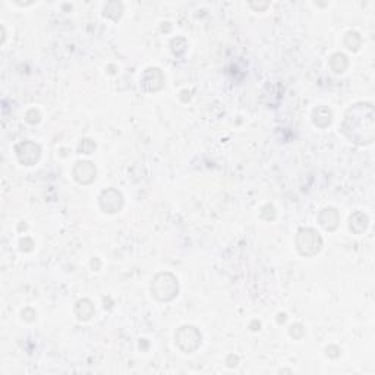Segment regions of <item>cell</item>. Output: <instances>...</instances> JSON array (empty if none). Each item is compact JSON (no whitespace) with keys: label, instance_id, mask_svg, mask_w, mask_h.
<instances>
[{"label":"cell","instance_id":"cell-1","mask_svg":"<svg viewBox=\"0 0 375 375\" xmlns=\"http://www.w3.org/2000/svg\"><path fill=\"white\" fill-rule=\"evenodd\" d=\"M151 292L160 302H169L178 295V280L170 273H161L154 278Z\"/></svg>","mask_w":375,"mask_h":375},{"label":"cell","instance_id":"cell-2","mask_svg":"<svg viewBox=\"0 0 375 375\" xmlns=\"http://www.w3.org/2000/svg\"><path fill=\"white\" fill-rule=\"evenodd\" d=\"M296 246L302 255L312 257L321 249L322 239L314 229H301L296 236Z\"/></svg>","mask_w":375,"mask_h":375},{"label":"cell","instance_id":"cell-3","mask_svg":"<svg viewBox=\"0 0 375 375\" xmlns=\"http://www.w3.org/2000/svg\"><path fill=\"white\" fill-rule=\"evenodd\" d=\"M176 342L183 352H194L201 345V334L192 325H183L176 333Z\"/></svg>","mask_w":375,"mask_h":375},{"label":"cell","instance_id":"cell-4","mask_svg":"<svg viewBox=\"0 0 375 375\" xmlns=\"http://www.w3.org/2000/svg\"><path fill=\"white\" fill-rule=\"evenodd\" d=\"M16 157H18V160L22 163V164H25V166H32V164H35L37 161H38V158H40V147L37 145V144H34V142H21L18 147H16Z\"/></svg>","mask_w":375,"mask_h":375},{"label":"cell","instance_id":"cell-5","mask_svg":"<svg viewBox=\"0 0 375 375\" xmlns=\"http://www.w3.org/2000/svg\"><path fill=\"white\" fill-rule=\"evenodd\" d=\"M100 205L106 213H116L122 209L123 198L120 192H117L116 189H109V191H104L100 196Z\"/></svg>","mask_w":375,"mask_h":375},{"label":"cell","instance_id":"cell-6","mask_svg":"<svg viewBox=\"0 0 375 375\" xmlns=\"http://www.w3.org/2000/svg\"><path fill=\"white\" fill-rule=\"evenodd\" d=\"M73 176L79 183H91L96 179V167L90 161H78L73 169Z\"/></svg>","mask_w":375,"mask_h":375},{"label":"cell","instance_id":"cell-7","mask_svg":"<svg viewBox=\"0 0 375 375\" xmlns=\"http://www.w3.org/2000/svg\"><path fill=\"white\" fill-rule=\"evenodd\" d=\"M320 223L327 230H334L339 224V213L334 209L322 210L320 214Z\"/></svg>","mask_w":375,"mask_h":375},{"label":"cell","instance_id":"cell-8","mask_svg":"<svg viewBox=\"0 0 375 375\" xmlns=\"http://www.w3.org/2000/svg\"><path fill=\"white\" fill-rule=\"evenodd\" d=\"M75 312H76L79 320H90L93 317V314H94V305L88 299H84V301H79L76 304Z\"/></svg>","mask_w":375,"mask_h":375},{"label":"cell","instance_id":"cell-9","mask_svg":"<svg viewBox=\"0 0 375 375\" xmlns=\"http://www.w3.org/2000/svg\"><path fill=\"white\" fill-rule=\"evenodd\" d=\"M368 226V217L363 213H355L353 216H350V229L355 233H362Z\"/></svg>","mask_w":375,"mask_h":375},{"label":"cell","instance_id":"cell-10","mask_svg":"<svg viewBox=\"0 0 375 375\" xmlns=\"http://www.w3.org/2000/svg\"><path fill=\"white\" fill-rule=\"evenodd\" d=\"M122 12H123V8H122V3L119 2H109L104 6V15H107L113 21H117L122 16Z\"/></svg>","mask_w":375,"mask_h":375},{"label":"cell","instance_id":"cell-11","mask_svg":"<svg viewBox=\"0 0 375 375\" xmlns=\"http://www.w3.org/2000/svg\"><path fill=\"white\" fill-rule=\"evenodd\" d=\"M322 113H324V114H321L320 107L314 111V123H315V125L321 126V120H324V122H322V125H324V128H325V126H328L330 123H331V117H333V114H331V110H328L327 107H324V111H322Z\"/></svg>","mask_w":375,"mask_h":375},{"label":"cell","instance_id":"cell-12","mask_svg":"<svg viewBox=\"0 0 375 375\" xmlns=\"http://www.w3.org/2000/svg\"><path fill=\"white\" fill-rule=\"evenodd\" d=\"M345 43H346L349 50L356 52L359 49V46H361V37H359L358 32H348V35L345 38Z\"/></svg>","mask_w":375,"mask_h":375},{"label":"cell","instance_id":"cell-13","mask_svg":"<svg viewBox=\"0 0 375 375\" xmlns=\"http://www.w3.org/2000/svg\"><path fill=\"white\" fill-rule=\"evenodd\" d=\"M336 63H339V66H337V73H340V72H343V70L348 68V57L345 55H340V53H337V55H334L331 57V60H330V65H336Z\"/></svg>","mask_w":375,"mask_h":375},{"label":"cell","instance_id":"cell-14","mask_svg":"<svg viewBox=\"0 0 375 375\" xmlns=\"http://www.w3.org/2000/svg\"><path fill=\"white\" fill-rule=\"evenodd\" d=\"M79 153L84 154H91L96 150V144L91 141V139H82V142L79 144Z\"/></svg>","mask_w":375,"mask_h":375}]
</instances>
